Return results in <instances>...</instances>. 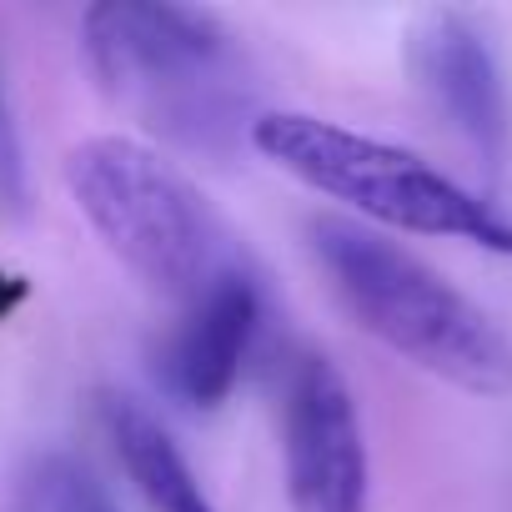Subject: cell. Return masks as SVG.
<instances>
[{
  "label": "cell",
  "mask_w": 512,
  "mask_h": 512,
  "mask_svg": "<svg viewBox=\"0 0 512 512\" xmlns=\"http://www.w3.org/2000/svg\"><path fill=\"white\" fill-rule=\"evenodd\" d=\"M106 432H111L131 482L151 502V512H216L211 497L201 492L191 462L181 457V447L166 437V427L146 407H136L131 397H111L106 402Z\"/></svg>",
  "instance_id": "obj_8"
},
{
  "label": "cell",
  "mask_w": 512,
  "mask_h": 512,
  "mask_svg": "<svg viewBox=\"0 0 512 512\" xmlns=\"http://www.w3.org/2000/svg\"><path fill=\"white\" fill-rule=\"evenodd\" d=\"M66 186L91 231L146 287L196 302L236 272L226 226L206 191L131 136H91L66 156Z\"/></svg>",
  "instance_id": "obj_3"
},
{
  "label": "cell",
  "mask_w": 512,
  "mask_h": 512,
  "mask_svg": "<svg viewBox=\"0 0 512 512\" xmlns=\"http://www.w3.org/2000/svg\"><path fill=\"white\" fill-rule=\"evenodd\" d=\"M307 241L337 302L382 347L457 392H512V337L437 267L347 216H317L307 226Z\"/></svg>",
  "instance_id": "obj_2"
},
{
  "label": "cell",
  "mask_w": 512,
  "mask_h": 512,
  "mask_svg": "<svg viewBox=\"0 0 512 512\" xmlns=\"http://www.w3.org/2000/svg\"><path fill=\"white\" fill-rule=\"evenodd\" d=\"M282 457L292 512H367V437L347 377L327 357H302L287 377Z\"/></svg>",
  "instance_id": "obj_5"
},
{
  "label": "cell",
  "mask_w": 512,
  "mask_h": 512,
  "mask_svg": "<svg viewBox=\"0 0 512 512\" xmlns=\"http://www.w3.org/2000/svg\"><path fill=\"white\" fill-rule=\"evenodd\" d=\"M21 211H26V151L6 101V81H0V221H16Z\"/></svg>",
  "instance_id": "obj_9"
},
{
  "label": "cell",
  "mask_w": 512,
  "mask_h": 512,
  "mask_svg": "<svg viewBox=\"0 0 512 512\" xmlns=\"http://www.w3.org/2000/svg\"><path fill=\"white\" fill-rule=\"evenodd\" d=\"M407 71H412L417 91L427 96V106L482 161L502 156V146H507V91H502L497 56L472 21H462L452 11L422 16L407 36Z\"/></svg>",
  "instance_id": "obj_6"
},
{
  "label": "cell",
  "mask_w": 512,
  "mask_h": 512,
  "mask_svg": "<svg viewBox=\"0 0 512 512\" xmlns=\"http://www.w3.org/2000/svg\"><path fill=\"white\" fill-rule=\"evenodd\" d=\"M256 327H262V292L236 267L221 282H211L196 302H186L181 327L161 347V382L186 407H216L241 382V367L251 357Z\"/></svg>",
  "instance_id": "obj_7"
},
{
  "label": "cell",
  "mask_w": 512,
  "mask_h": 512,
  "mask_svg": "<svg viewBox=\"0 0 512 512\" xmlns=\"http://www.w3.org/2000/svg\"><path fill=\"white\" fill-rule=\"evenodd\" d=\"M251 146L302 186L362 211L377 226L412 236H452L512 256V216H502L492 201H482L417 151H402L392 141L362 136L342 121H322L307 111L256 116Z\"/></svg>",
  "instance_id": "obj_4"
},
{
  "label": "cell",
  "mask_w": 512,
  "mask_h": 512,
  "mask_svg": "<svg viewBox=\"0 0 512 512\" xmlns=\"http://www.w3.org/2000/svg\"><path fill=\"white\" fill-rule=\"evenodd\" d=\"M96 86L181 146L211 151L251 116V76L236 36L176 0H101L81 21ZM256 121V116H251Z\"/></svg>",
  "instance_id": "obj_1"
}]
</instances>
